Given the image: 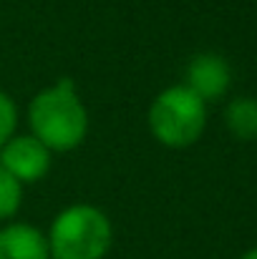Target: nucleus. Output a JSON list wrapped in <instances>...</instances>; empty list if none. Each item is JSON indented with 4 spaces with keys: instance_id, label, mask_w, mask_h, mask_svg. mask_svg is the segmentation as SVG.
I'll use <instances>...</instances> for the list:
<instances>
[{
    "instance_id": "f257e3e1",
    "label": "nucleus",
    "mask_w": 257,
    "mask_h": 259,
    "mask_svg": "<svg viewBox=\"0 0 257 259\" xmlns=\"http://www.w3.org/2000/svg\"><path fill=\"white\" fill-rule=\"evenodd\" d=\"M28 123L33 136L48 151H74L88 134V113L71 78H61L53 86L33 96L28 106Z\"/></svg>"
},
{
    "instance_id": "f03ea898",
    "label": "nucleus",
    "mask_w": 257,
    "mask_h": 259,
    "mask_svg": "<svg viewBox=\"0 0 257 259\" xmlns=\"http://www.w3.org/2000/svg\"><path fill=\"white\" fill-rule=\"evenodd\" d=\"M111 239L114 229L101 209L74 204L53 219L48 249L53 259H103L111 249Z\"/></svg>"
},
{
    "instance_id": "7ed1b4c3",
    "label": "nucleus",
    "mask_w": 257,
    "mask_h": 259,
    "mask_svg": "<svg viewBox=\"0 0 257 259\" xmlns=\"http://www.w3.org/2000/svg\"><path fill=\"white\" fill-rule=\"evenodd\" d=\"M207 123L204 101L187 86L162 91L149 108V128L167 149H187L199 141Z\"/></svg>"
},
{
    "instance_id": "20e7f679",
    "label": "nucleus",
    "mask_w": 257,
    "mask_h": 259,
    "mask_svg": "<svg viewBox=\"0 0 257 259\" xmlns=\"http://www.w3.org/2000/svg\"><path fill=\"white\" fill-rule=\"evenodd\" d=\"M0 166L18 179L20 184H30L43 179L51 169V151L30 134V136H13L0 149Z\"/></svg>"
},
{
    "instance_id": "39448f33",
    "label": "nucleus",
    "mask_w": 257,
    "mask_h": 259,
    "mask_svg": "<svg viewBox=\"0 0 257 259\" xmlns=\"http://www.w3.org/2000/svg\"><path fill=\"white\" fill-rule=\"evenodd\" d=\"M232 71L227 61L217 53H199L187 66V83L192 93H197L202 101H212L227 93Z\"/></svg>"
},
{
    "instance_id": "423d86ee",
    "label": "nucleus",
    "mask_w": 257,
    "mask_h": 259,
    "mask_svg": "<svg viewBox=\"0 0 257 259\" xmlns=\"http://www.w3.org/2000/svg\"><path fill=\"white\" fill-rule=\"evenodd\" d=\"M0 259H51L48 237L25 222L5 224L0 229Z\"/></svg>"
},
{
    "instance_id": "0eeeda50",
    "label": "nucleus",
    "mask_w": 257,
    "mask_h": 259,
    "mask_svg": "<svg viewBox=\"0 0 257 259\" xmlns=\"http://www.w3.org/2000/svg\"><path fill=\"white\" fill-rule=\"evenodd\" d=\"M225 121L237 139H257V98H235L225 111Z\"/></svg>"
},
{
    "instance_id": "6e6552de",
    "label": "nucleus",
    "mask_w": 257,
    "mask_h": 259,
    "mask_svg": "<svg viewBox=\"0 0 257 259\" xmlns=\"http://www.w3.org/2000/svg\"><path fill=\"white\" fill-rule=\"evenodd\" d=\"M23 201V184L0 166V219H10Z\"/></svg>"
},
{
    "instance_id": "1a4fd4ad",
    "label": "nucleus",
    "mask_w": 257,
    "mask_h": 259,
    "mask_svg": "<svg viewBox=\"0 0 257 259\" xmlns=\"http://www.w3.org/2000/svg\"><path fill=\"white\" fill-rule=\"evenodd\" d=\"M15 123H18V108H15L13 98L0 91V149L8 139H13Z\"/></svg>"
},
{
    "instance_id": "9d476101",
    "label": "nucleus",
    "mask_w": 257,
    "mask_h": 259,
    "mask_svg": "<svg viewBox=\"0 0 257 259\" xmlns=\"http://www.w3.org/2000/svg\"><path fill=\"white\" fill-rule=\"evenodd\" d=\"M240 259H257V249H250V252H245Z\"/></svg>"
}]
</instances>
